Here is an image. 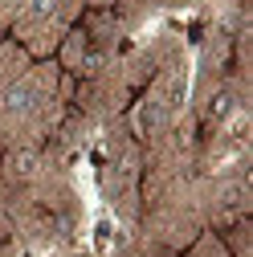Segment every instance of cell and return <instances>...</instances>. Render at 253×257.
Here are the masks:
<instances>
[{
	"label": "cell",
	"instance_id": "5b68a950",
	"mask_svg": "<svg viewBox=\"0 0 253 257\" xmlns=\"http://www.w3.org/2000/svg\"><path fill=\"white\" fill-rule=\"evenodd\" d=\"M33 13L41 17V13H53V0H33Z\"/></svg>",
	"mask_w": 253,
	"mask_h": 257
},
{
	"label": "cell",
	"instance_id": "277c9868",
	"mask_svg": "<svg viewBox=\"0 0 253 257\" xmlns=\"http://www.w3.org/2000/svg\"><path fill=\"white\" fill-rule=\"evenodd\" d=\"M233 110H237V102H233L229 90H225V94H212V102H208V114H212V118H229Z\"/></svg>",
	"mask_w": 253,
	"mask_h": 257
},
{
	"label": "cell",
	"instance_id": "7a4b0ae2",
	"mask_svg": "<svg viewBox=\"0 0 253 257\" xmlns=\"http://www.w3.org/2000/svg\"><path fill=\"white\" fill-rule=\"evenodd\" d=\"M9 172H13V176H21V180L37 176V155H33V151H17V155L9 159Z\"/></svg>",
	"mask_w": 253,
	"mask_h": 257
},
{
	"label": "cell",
	"instance_id": "3957f363",
	"mask_svg": "<svg viewBox=\"0 0 253 257\" xmlns=\"http://www.w3.org/2000/svg\"><path fill=\"white\" fill-rule=\"evenodd\" d=\"M160 122H164V106L155 102V98H147V102L139 106V131H155Z\"/></svg>",
	"mask_w": 253,
	"mask_h": 257
},
{
	"label": "cell",
	"instance_id": "6da1fadb",
	"mask_svg": "<svg viewBox=\"0 0 253 257\" xmlns=\"http://www.w3.org/2000/svg\"><path fill=\"white\" fill-rule=\"evenodd\" d=\"M5 110H9V114L37 110V90H33V86H13V90L5 94Z\"/></svg>",
	"mask_w": 253,
	"mask_h": 257
}]
</instances>
